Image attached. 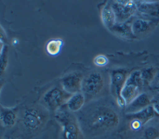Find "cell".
Here are the masks:
<instances>
[{
    "mask_svg": "<svg viewBox=\"0 0 159 139\" xmlns=\"http://www.w3.org/2000/svg\"><path fill=\"white\" fill-rule=\"evenodd\" d=\"M85 136L95 137L116 129L120 117L116 109L103 101H96L83 107L76 116Z\"/></svg>",
    "mask_w": 159,
    "mask_h": 139,
    "instance_id": "cell-1",
    "label": "cell"
},
{
    "mask_svg": "<svg viewBox=\"0 0 159 139\" xmlns=\"http://www.w3.org/2000/svg\"><path fill=\"white\" fill-rule=\"evenodd\" d=\"M49 118L48 111L42 106L30 105L22 111L20 123L28 134H34L45 126Z\"/></svg>",
    "mask_w": 159,
    "mask_h": 139,
    "instance_id": "cell-2",
    "label": "cell"
},
{
    "mask_svg": "<svg viewBox=\"0 0 159 139\" xmlns=\"http://www.w3.org/2000/svg\"><path fill=\"white\" fill-rule=\"evenodd\" d=\"M55 113V119L60 126L63 139L84 138L78 120L71 112L60 108Z\"/></svg>",
    "mask_w": 159,
    "mask_h": 139,
    "instance_id": "cell-3",
    "label": "cell"
},
{
    "mask_svg": "<svg viewBox=\"0 0 159 139\" xmlns=\"http://www.w3.org/2000/svg\"><path fill=\"white\" fill-rule=\"evenodd\" d=\"M105 88V78L102 73L93 71L83 80L81 91L86 100L93 99L102 94Z\"/></svg>",
    "mask_w": 159,
    "mask_h": 139,
    "instance_id": "cell-4",
    "label": "cell"
},
{
    "mask_svg": "<svg viewBox=\"0 0 159 139\" xmlns=\"http://www.w3.org/2000/svg\"><path fill=\"white\" fill-rule=\"evenodd\" d=\"M142 82L139 70H135L128 76L121 91V98L125 107L140 94Z\"/></svg>",
    "mask_w": 159,
    "mask_h": 139,
    "instance_id": "cell-5",
    "label": "cell"
},
{
    "mask_svg": "<svg viewBox=\"0 0 159 139\" xmlns=\"http://www.w3.org/2000/svg\"><path fill=\"white\" fill-rule=\"evenodd\" d=\"M71 96L63 89L58 86H53L48 90L43 95L42 101L44 107L48 111L57 112L66 104L68 99Z\"/></svg>",
    "mask_w": 159,
    "mask_h": 139,
    "instance_id": "cell-6",
    "label": "cell"
},
{
    "mask_svg": "<svg viewBox=\"0 0 159 139\" xmlns=\"http://www.w3.org/2000/svg\"><path fill=\"white\" fill-rule=\"evenodd\" d=\"M127 72L123 69L114 70L112 71L110 77L111 91L116 98L117 104L122 107L125 106L121 98V91L127 78Z\"/></svg>",
    "mask_w": 159,
    "mask_h": 139,
    "instance_id": "cell-7",
    "label": "cell"
},
{
    "mask_svg": "<svg viewBox=\"0 0 159 139\" xmlns=\"http://www.w3.org/2000/svg\"><path fill=\"white\" fill-rule=\"evenodd\" d=\"M111 5L114 11L117 23L125 22L137 9V6L132 1H115Z\"/></svg>",
    "mask_w": 159,
    "mask_h": 139,
    "instance_id": "cell-8",
    "label": "cell"
},
{
    "mask_svg": "<svg viewBox=\"0 0 159 139\" xmlns=\"http://www.w3.org/2000/svg\"><path fill=\"white\" fill-rule=\"evenodd\" d=\"M83 78L82 74L79 72L70 73L61 79L62 89L71 95L80 92Z\"/></svg>",
    "mask_w": 159,
    "mask_h": 139,
    "instance_id": "cell-9",
    "label": "cell"
},
{
    "mask_svg": "<svg viewBox=\"0 0 159 139\" xmlns=\"http://www.w3.org/2000/svg\"><path fill=\"white\" fill-rule=\"evenodd\" d=\"M157 114L152 104L143 109L142 110L133 114H127L125 117L131 120H135L139 122L141 125L145 124L150 120L152 119Z\"/></svg>",
    "mask_w": 159,
    "mask_h": 139,
    "instance_id": "cell-10",
    "label": "cell"
},
{
    "mask_svg": "<svg viewBox=\"0 0 159 139\" xmlns=\"http://www.w3.org/2000/svg\"><path fill=\"white\" fill-rule=\"evenodd\" d=\"M151 104V101L145 93H140L125 107V113L133 114L139 112Z\"/></svg>",
    "mask_w": 159,
    "mask_h": 139,
    "instance_id": "cell-11",
    "label": "cell"
},
{
    "mask_svg": "<svg viewBox=\"0 0 159 139\" xmlns=\"http://www.w3.org/2000/svg\"><path fill=\"white\" fill-rule=\"evenodd\" d=\"M100 17L104 25L109 28H112L116 23V17L111 4L106 2L100 11Z\"/></svg>",
    "mask_w": 159,
    "mask_h": 139,
    "instance_id": "cell-12",
    "label": "cell"
},
{
    "mask_svg": "<svg viewBox=\"0 0 159 139\" xmlns=\"http://www.w3.org/2000/svg\"><path fill=\"white\" fill-rule=\"evenodd\" d=\"M17 119V115L14 109L6 107L1 105L0 119L2 126L11 128L14 125Z\"/></svg>",
    "mask_w": 159,
    "mask_h": 139,
    "instance_id": "cell-13",
    "label": "cell"
},
{
    "mask_svg": "<svg viewBox=\"0 0 159 139\" xmlns=\"http://www.w3.org/2000/svg\"><path fill=\"white\" fill-rule=\"evenodd\" d=\"M86 98L82 92H78L71 95L66 103V109L71 112H79L84 106Z\"/></svg>",
    "mask_w": 159,
    "mask_h": 139,
    "instance_id": "cell-14",
    "label": "cell"
},
{
    "mask_svg": "<svg viewBox=\"0 0 159 139\" xmlns=\"http://www.w3.org/2000/svg\"><path fill=\"white\" fill-rule=\"evenodd\" d=\"M110 30L114 34L124 38H130L134 35L132 30L131 25L127 23H116Z\"/></svg>",
    "mask_w": 159,
    "mask_h": 139,
    "instance_id": "cell-15",
    "label": "cell"
},
{
    "mask_svg": "<svg viewBox=\"0 0 159 139\" xmlns=\"http://www.w3.org/2000/svg\"><path fill=\"white\" fill-rule=\"evenodd\" d=\"M142 14L149 16H156L159 14V5L157 2H145L137 7Z\"/></svg>",
    "mask_w": 159,
    "mask_h": 139,
    "instance_id": "cell-16",
    "label": "cell"
},
{
    "mask_svg": "<svg viewBox=\"0 0 159 139\" xmlns=\"http://www.w3.org/2000/svg\"><path fill=\"white\" fill-rule=\"evenodd\" d=\"M131 27L134 35H137L147 32L150 28V23L148 20L139 19L132 23Z\"/></svg>",
    "mask_w": 159,
    "mask_h": 139,
    "instance_id": "cell-17",
    "label": "cell"
},
{
    "mask_svg": "<svg viewBox=\"0 0 159 139\" xmlns=\"http://www.w3.org/2000/svg\"><path fill=\"white\" fill-rule=\"evenodd\" d=\"M63 43V40L61 39L50 40L46 44V51L49 55L56 56L60 52Z\"/></svg>",
    "mask_w": 159,
    "mask_h": 139,
    "instance_id": "cell-18",
    "label": "cell"
},
{
    "mask_svg": "<svg viewBox=\"0 0 159 139\" xmlns=\"http://www.w3.org/2000/svg\"><path fill=\"white\" fill-rule=\"evenodd\" d=\"M145 139H157L159 138V131L153 127H147L143 132Z\"/></svg>",
    "mask_w": 159,
    "mask_h": 139,
    "instance_id": "cell-19",
    "label": "cell"
},
{
    "mask_svg": "<svg viewBox=\"0 0 159 139\" xmlns=\"http://www.w3.org/2000/svg\"><path fill=\"white\" fill-rule=\"evenodd\" d=\"M7 63V48L4 46L1 49V74L5 70Z\"/></svg>",
    "mask_w": 159,
    "mask_h": 139,
    "instance_id": "cell-20",
    "label": "cell"
},
{
    "mask_svg": "<svg viewBox=\"0 0 159 139\" xmlns=\"http://www.w3.org/2000/svg\"><path fill=\"white\" fill-rule=\"evenodd\" d=\"M94 64L98 67H103L107 64L108 59L105 55L99 54L96 56L93 61Z\"/></svg>",
    "mask_w": 159,
    "mask_h": 139,
    "instance_id": "cell-21",
    "label": "cell"
},
{
    "mask_svg": "<svg viewBox=\"0 0 159 139\" xmlns=\"http://www.w3.org/2000/svg\"><path fill=\"white\" fill-rule=\"evenodd\" d=\"M140 72L142 82H148L153 76V70L152 69H147Z\"/></svg>",
    "mask_w": 159,
    "mask_h": 139,
    "instance_id": "cell-22",
    "label": "cell"
},
{
    "mask_svg": "<svg viewBox=\"0 0 159 139\" xmlns=\"http://www.w3.org/2000/svg\"><path fill=\"white\" fill-rule=\"evenodd\" d=\"M152 105L154 110L155 111L156 113L159 115V96L156 97V98L153 99V101Z\"/></svg>",
    "mask_w": 159,
    "mask_h": 139,
    "instance_id": "cell-23",
    "label": "cell"
},
{
    "mask_svg": "<svg viewBox=\"0 0 159 139\" xmlns=\"http://www.w3.org/2000/svg\"><path fill=\"white\" fill-rule=\"evenodd\" d=\"M7 139H16V138H14V137H9Z\"/></svg>",
    "mask_w": 159,
    "mask_h": 139,
    "instance_id": "cell-24",
    "label": "cell"
},
{
    "mask_svg": "<svg viewBox=\"0 0 159 139\" xmlns=\"http://www.w3.org/2000/svg\"><path fill=\"white\" fill-rule=\"evenodd\" d=\"M157 139H159V138H157Z\"/></svg>",
    "mask_w": 159,
    "mask_h": 139,
    "instance_id": "cell-25",
    "label": "cell"
}]
</instances>
